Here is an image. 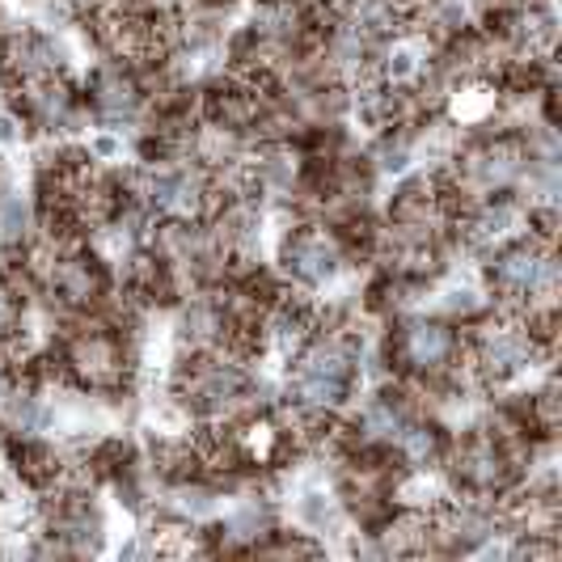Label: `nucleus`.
Listing matches in <instances>:
<instances>
[{"label":"nucleus","instance_id":"nucleus-1","mask_svg":"<svg viewBox=\"0 0 562 562\" xmlns=\"http://www.w3.org/2000/svg\"><path fill=\"white\" fill-rule=\"evenodd\" d=\"M356 381H360V347L338 335L317 338L296 360L292 397L296 406H310V411H335L356 390Z\"/></svg>","mask_w":562,"mask_h":562},{"label":"nucleus","instance_id":"nucleus-2","mask_svg":"<svg viewBox=\"0 0 562 562\" xmlns=\"http://www.w3.org/2000/svg\"><path fill=\"white\" fill-rule=\"evenodd\" d=\"M280 267L288 280L305 283V288H326L342 271V250L322 228H296L280 241Z\"/></svg>","mask_w":562,"mask_h":562},{"label":"nucleus","instance_id":"nucleus-3","mask_svg":"<svg viewBox=\"0 0 562 562\" xmlns=\"http://www.w3.org/2000/svg\"><path fill=\"white\" fill-rule=\"evenodd\" d=\"M537 360V335L533 330H520V326H495L482 335L479 347V364L491 381H516L525 376Z\"/></svg>","mask_w":562,"mask_h":562},{"label":"nucleus","instance_id":"nucleus-4","mask_svg":"<svg viewBox=\"0 0 562 562\" xmlns=\"http://www.w3.org/2000/svg\"><path fill=\"white\" fill-rule=\"evenodd\" d=\"M397 356L411 368L436 372V368H445L457 356V335L440 322H411L397 338Z\"/></svg>","mask_w":562,"mask_h":562},{"label":"nucleus","instance_id":"nucleus-5","mask_svg":"<svg viewBox=\"0 0 562 562\" xmlns=\"http://www.w3.org/2000/svg\"><path fill=\"white\" fill-rule=\"evenodd\" d=\"M457 479L465 482L470 491H495L507 479V457L491 436H474L457 452Z\"/></svg>","mask_w":562,"mask_h":562},{"label":"nucleus","instance_id":"nucleus-6","mask_svg":"<svg viewBox=\"0 0 562 562\" xmlns=\"http://www.w3.org/2000/svg\"><path fill=\"white\" fill-rule=\"evenodd\" d=\"M292 520H296V529H305L310 537H330L342 529V507H338V499L326 486L310 482L292 499Z\"/></svg>","mask_w":562,"mask_h":562},{"label":"nucleus","instance_id":"nucleus-7","mask_svg":"<svg viewBox=\"0 0 562 562\" xmlns=\"http://www.w3.org/2000/svg\"><path fill=\"white\" fill-rule=\"evenodd\" d=\"M520 225H525V207L499 199V203H482L479 216H474V225H470V233H474L479 246H499V241H507V237H516Z\"/></svg>","mask_w":562,"mask_h":562},{"label":"nucleus","instance_id":"nucleus-8","mask_svg":"<svg viewBox=\"0 0 562 562\" xmlns=\"http://www.w3.org/2000/svg\"><path fill=\"white\" fill-rule=\"evenodd\" d=\"M52 283H56V292L68 305H89V301L102 292L98 271H93L85 258H64L56 271H52Z\"/></svg>","mask_w":562,"mask_h":562},{"label":"nucleus","instance_id":"nucleus-9","mask_svg":"<svg viewBox=\"0 0 562 562\" xmlns=\"http://www.w3.org/2000/svg\"><path fill=\"white\" fill-rule=\"evenodd\" d=\"M93 106L106 114V119H132L140 106V89L127 81L123 72H102L93 85Z\"/></svg>","mask_w":562,"mask_h":562},{"label":"nucleus","instance_id":"nucleus-10","mask_svg":"<svg viewBox=\"0 0 562 562\" xmlns=\"http://www.w3.org/2000/svg\"><path fill=\"white\" fill-rule=\"evenodd\" d=\"M72 364H77V372H85L89 381H111L114 372H119V347H114L111 338L89 335L77 342Z\"/></svg>","mask_w":562,"mask_h":562},{"label":"nucleus","instance_id":"nucleus-11","mask_svg":"<svg viewBox=\"0 0 562 562\" xmlns=\"http://www.w3.org/2000/svg\"><path fill=\"white\" fill-rule=\"evenodd\" d=\"M381 72H385V81H394V85L419 81V72H423V47H419V43H411V38L394 43V47L385 52V59H381Z\"/></svg>","mask_w":562,"mask_h":562},{"label":"nucleus","instance_id":"nucleus-12","mask_svg":"<svg viewBox=\"0 0 562 562\" xmlns=\"http://www.w3.org/2000/svg\"><path fill=\"white\" fill-rule=\"evenodd\" d=\"M228 533L233 537H267L271 533V507L262 499H241V504L228 512Z\"/></svg>","mask_w":562,"mask_h":562},{"label":"nucleus","instance_id":"nucleus-13","mask_svg":"<svg viewBox=\"0 0 562 562\" xmlns=\"http://www.w3.org/2000/svg\"><path fill=\"white\" fill-rule=\"evenodd\" d=\"M440 310L445 313H461V317H470V313L486 310V296H482L474 283H449L445 292H440Z\"/></svg>","mask_w":562,"mask_h":562},{"label":"nucleus","instance_id":"nucleus-14","mask_svg":"<svg viewBox=\"0 0 562 562\" xmlns=\"http://www.w3.org/2000/svg\"><path fill=\"white\" fill-rule=\"evenodd\" d=\"M30 228V207L18 195H9L0 203V237L4 241H22Z\"/></svg>","mask_w":562,"mask_h":562},{"label":"nucleus","instance_id":"nucleus-15","mask_svg":"<svg viewBox=\"0 0 562 562\" xmlns=\"http://www.w3.org/2000/svg\"><path fill=\"white\" fill-rule=\"evenodd\" d=\"M85 157L89 161H119L123 157V136H114V132H89Z\"/></svg>","mask_w":562,"mask_h":562},{"label":"nucleus","instance_id":"nucleus-16","mask_svg":"<svg viewBox=\"0 0 562 562\" xmlns=\"http://www.w3.org/2000/svg\"><path fill=\"white\" fill-rule=\"evenodd\" d=\"M402 499L415 507H436L440 504V482L427 479V474H415V479L402 486Z\"/></svg>","mask_w":562,"mask_h":562},{"label":"nucleus","instance_id":"nucleus-17","mask_svg":"<svg viewBox=\"0 0 562 562\" xmlns=\"http://www.w3.org/2000/svg\"><path fill=\"white\" fill-rule=\"evenodd\" d=\"M26 140V127H22V119L13 111H0V153H13V148H22Z\"/></svg>","mask_w":562,"mask_h":562}]
</instances>
